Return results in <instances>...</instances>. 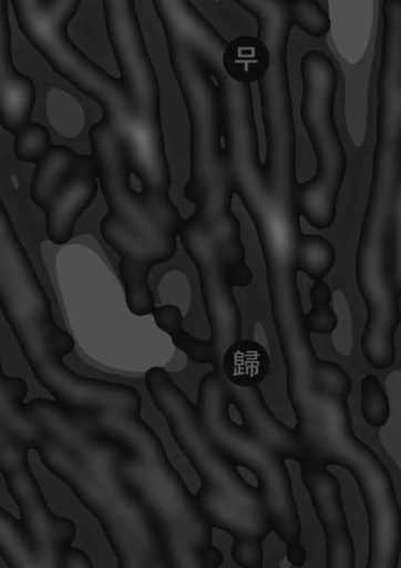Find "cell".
<instances>
[{"label": "cell", "instance_id": "6da1fadb", "mask_svg": "<svg viewBox=\"0 0 401 568\" xmlns=\"http://www.w3.org/2000/svg\"><path fill=\"white\" fill-rule=\"evenodd\" d=\"M266 159L259 156L254 103L222 110L226 164L234 193L254 223L265 263L273 321L304 317L299 272L323 280L336 262L332 244L300 226L294 110L261 112Z\"/></svg>", "mask_w": 401, "mask_h": 568}, {"label": "cell", "instance_id": "7a4b0ae2", "mask_svg": "<svg viewBox=\"0 0 401 568\" xmlns=\"http://www.w3.org/2000/svg\"><path fill=\"white\" fill-rule=\"evenodd\" d=\"M27 382L0 374V430L38 453L100 524L120 568H169L162 540L120 478L113 445L55 399L24 403Z\"/></svg>", "mask_w": 401, "mask_h": 568}, {"label": "cell", "instance_id": "3957f363", "mask_svg": "<svg viewBox=\"0 0 401 568\" xmlns=\"http://www.w3.org/2000/svg\"><path fill=\"white\" fill-rule=\"evenodd\" d=\"M189 124V176L184 197L193 203L178 237L198 275L207 321L240 315L234 287H247L253 272L246 263L235 195L226 164L218 87L207 71L177 81Z\"/></svg>", "mask_w": 401, "mask_h": 568}, {"label": "cell", "instance_id": "277c9868", "mask_svg": "<svg viewBox=\"0 0 401 568\" xmlns=\"http://www.w3.org/2000/svg\"><path fill=\"white\" fill-rule=\"evenodd\" d=\"M377 138L371 179L356 252V282L367 310L360 348L374 369L397 358L400 296L389 276L390 240L401 176V64L383 63L377 75Z\"/></svg>", "mask_w": 401, "mask_h": 568}, {"label": "cell", "instance_id": "5b68a950", "mask_svg": "<svg viewBox=\"0 0 401 568\" xmlns=\"http://www.w3.org/2000/svg\"><path fill=\"white\" fill-rule=\"evenodd\" d=\"M141 413L73 414L113 445L120 478L152 520L168 567L218 568L214 527Z\"/></svg>", "mask_w": 401, "mask_h": 568}, {"label": "cell", "instance_id": "8992f818", "mask_svg": "<svg viewBox=\"0 0 401 568\" xmlns=\"http://www.w3.org/2000/svg\"><path fill=\"white\" fill-rule=\"evenodd\" d=\"M148 395L165 418L171 435L197 474L195 494L214 528L227 532L230 556L243 568H263V542L273 531L259 488L247 483L235 465L208 437L196 403L160 366L144 375Z\"/></svg>", "mask_w": 401, "mask_h": 568}, {"label": "cell", "instance_id": "52a82bcc", "mask_svg": "<svg viewBox=\"0 0 401 568\" xmlns=\"http://www.w3.org/2000/svg\"><path fill=\"white\" fill-rule=\"evenodd\" d=\"M308 458L336 465L354 479L368 520L367 568H397L401 555V507L393 478L374 450L360 439L348 399L311 397L295 415Z\"/></svg>", "mask_w": 401, "mask_h": 568}, {"label": "cell", "instance_id": "ba28073f", "mask_svg": "<svg viewBox=\"0 0 401 568\" xmlns=\"http://www.w3.org/2000/svg\"><path fill=\"white\" fill-rule=\"evenodd\" d=\"M89 142L106 204L100 232L119 256L117 270L127 308L136 316L152 314L156 306L148 283L150 272L172 260L176 250L164 239L140 191L132 186L120 132L101 119L91 125Z\"/></svg>", "mask_w": 401, "mask_h": 568}, {"label": "cell", "instance_id": "9c48e42d", "mask_svg": "<svg viewBox=\"0 0 401 568\" xmlns=\"http://www.w3.org/2000/svg\"><path fill=\"white\" fill-rule=\"evenodd\" d=\"M30 448L0 430V473L20 519L0 507V556L10 568H92L73 547L75 523L49 507L29 464Z\"/></svg>", "mask_w": 401, "mask_h": 568}, {"label": "cell", "instance_id": "30bf717a", "mask_svg": "<svg viewBox=\"0 0 401 568\" xmlns=\"http://www.w3.org/2000/svg\"><path fill=\"white\" fill-rule=\"evenodd\" d=\"M232 396L223 373H206L197 386V412L208 437L238 467L257 480L273 531L286 546V557L301 567L307 552L301 542L302 525L286 458L271 446L238 425L229 414Z\"/></svg>", "mask_w": 401, "mask_h": 568}, {"label": "cell", "instance_id": "8fae6325", "mask_svg": "<svg viewBox=\"0 0 401 568\" xmlns=\"http://www.w3.org/2000/svg\"><path fill=\"white\" fill-rule=\"evenodd\" d=\"M301 81L300 118L311 143L316 171L298 183L301 216L318 230L336 221L337 200L345 179L347 155L335 116L339 73L331 58L309 49L299 61Z\"/></svg>", "mask_w": 401, "mask_h": 568}, {"label": "cell", "instance_id": "7c38bea8", "mask_svg": "<svg viewBox=\"0 0 401 568\" xmlns=\"http://www.w3.org/2000/svg\"><path fill=\"white\" fill-rule=\"evenodd\" d=\"M27 41L50 68L85 97L99 102L120 88L113 77L71 40L68 27L82 0H10Z\"/></svg>", "mask_w": 401, "mask_h": 568}, {"label": "cell", "instance_id": "4fadbf2b", "mask_svg": "<svg viewBox=\"0 0 401 568\" xmlns=\"http://www.w3.org/2000/svg\"><path fill=\"white\" fill-rule=\"evenodd\" d=\"M99 189L97 164L92 154L53 144L34 164L29 194L44 214L45 232L53 244H66L72 239L76 221Z\"/></svg>", "mask_w": 401, "mask_h": 568}, {"label": "cell", "instance_id": "5bb4252c", "mask_svg": "<svg viewBox=\"0 0 401 568\" xmlns=\"http://www.w3.org/2000/svg\"><path fill=\"white\" fill-rule=\"evenodd\" d=\"M152 3L165 37L171 68L197 59L219 91L238 83L228 73L236 60L234 42L224 39L192 0H152Z\"/></svg>", "mask_w": 401, "mask_h": 568}, {"label": "cell", "instance_id": "9a60e30c", "mask_svg": "<svg viewBox=\"0 0 401 568\" xmlns=\"http://www.w3.org/2000/svg\"><path fill=\"white\" fill-rule=\"evenodd\" d=\"M298 464L300 480L323 531L326 567L354 568L356 547L338 477L328 469V466L313 458H306Z\"/></svg>", "mask_w": 401, "mask_h": 568}, {"label": "cell", "instance_id": "2e32d148", "mask_svg": "<svg viewBox=\"0 0 401 568\" xmlns=\"http://www.w3.org/2000/svg\"><path fill=\"white\" fill-rule=\"evenodd\" d=\"M11 42L9 0H0V124L14 136L33 122L37 87L17 70Z\"/></svg>", "mask_w": 401, "mask_h": 568}, {"label": "cell", "instance_id": "e0dca14e", "mask_svg": "<svg viewBox=\"0 0 401 568\" xmlns=\"http://www.w3.org/2000/svg\"><path fill=\"white\" fill-rule=\"evenodd\" d=\"M256 22V38L268 49H277L290 41L298 21L296 0H233Z\"/></svg>", "mask_w": 401, "mask_h": 568}, {"label": "cell", "instance_id": "ac0fdd59", "mask_svg": "<svg viewBox=\"0 0 401 568\" xmlns=\"http://www.w3.org/2000/svg\"><path fill=\"white\" fill-rule=\"evenodd\" d=\"M270 359L266 349L253 339H239L232 344L222 359V373L233 385L251 388L268 375Z\"/></svg>", "mask_w": 401, "mask_h": 568}, {"label": "cell", "instance_id": "d6986e66", "mask_svg": "<svg viewBox=\"0 0 401 568\" xmlns=\"http://www.w3.org/2000/svg\"><path fill=\"white\" fill-rule=\"evenodd\" d=\"M360 396L364 422L374 428L384 426L390 418V402L377 375L368 374L361 379Z\"/></svg>", "mask_w": 401, "mask_h": 568}, {"label": "cell", "instance_id": "ffe728a7", "mask_svg": "<svg viewBox=\"0 0 401 568\" xmlns=\"http://www.w3.org/2000/svg\"><path fill=\"white\" fill-rule=\"evenodd\" d=\"M311 308L307 314V323L311 333L327 335L332 333L338 318L330 306L331 292L323 280H316L309 291Z\"/></svg>", "mask_w": 401, "mask_h": 568}, {"label": "cell", "instance_id": "44dd1931", "mask_svg": "<svg viewBox=\"0 0 401 568\" xmlns=\"http://www.w3.org/2000/svg\"><path fill=\"white\" fill-rule=\"evenodd\" d=\"M52 145L49 130L42 124L32 122L14 135L13 151L19 161L35 164Z\"/></svg>", "mask_w": 401, "mask_h": 568}]
</instances>
